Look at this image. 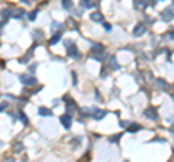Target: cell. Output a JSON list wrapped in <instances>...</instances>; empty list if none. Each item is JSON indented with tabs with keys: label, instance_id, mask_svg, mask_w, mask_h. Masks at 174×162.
Masks as SVG:
<instances>
[{
	"label": "cell",
	"instance_id": "15",
	"mask_svg": "<svg viewBox=\"0 0 174 162\" xmlns=\"http://www.w3.org/2000/svg\"><path fill=\"white\" fill-rule=\"evenodd\" d=\"M35 16H36V10H35V12H32V13H31V16H29V18H31V19H35Z\"/></svg>",
	"mask_w": 174,
	"mask_h": 162
},
{
	"label": "cell",
	"instance_id": "12",
	"mask_svg": "<svg viewBox=\"0 0 174 162\" xmlns=\"http://www.w3.org/2000/svg\"><path fill=\"white\" fill-rule=\"evenodd\" d=\"M110 61H112V65H113V70H118V64H116V61H115V58H112Z\"/></svg>",
	"mask_w": 174,
	"mask_h": 162
},
{
	"label": "cell",
	"instance_id": "9",
	"mask_svg": "<svg viewBox=\"0 0 174 162\" xmlns=\"http://www.w3.org/2000/svg\"><path fill=\"white\" fill-rule=\"evenodd\" d=\"M63 4H64V7H67V9H70L71 7V0H63Z\"/></svg>",
	"mask_w": 174,
	"mask_h": 162
},
{
	"label": "cell",
	"instance_id": "7",
	"mask_svg": "<svg viewBox=\"0 0 174 162\" xmlns=\"http://www.w3.org/2000/svg\"><path fill=\"white\" fill-rule=\"evenodd\" d=\"M60 38H61V35H60V33H57V35H55L54 38H51V41H49V45H54V43H57Z\"/></svg>",
	"mask_w": 174,
	"mask_h": 162
},
{
	"label": "cell",
	"instance_id": "2",
	"mask_svg": "<svg viewBox=\"0 0 174 162\" xmlns=\"http://www.w3.org/2000/svg\"><path fill=\"white\" fill-rule=\"evenodd\" d=\"M22 83L23 84H29V86H32V84H35V78L33 77H28V76H22Z\"/></svg>",
	"mask_w": 174,
	"mask_h": 162
},
{
	"label": "cell",
	"instance_id": "1",
	"mask_svg": "<svg viewBox=\"0 0 174 162\" xmlns=\"http://www.w3.org/2000/svg\"><path fill=\"white\" fill-rule=\"evenodd\" d=\"M61 122H63L65 129H70V126H71V117H70L68 114H64V116L61 117Z\"/></svg>",
	"mask_w": 174,
	"mask_h": 162
},
{
	"label": "cell",
	"instance_id": "8",
	"mask_svg": "<svg viewBox=\"0 0 174 162\" xmlns=\"http://www.w3.org/2000/svg\"><path fill=\"white\" fill-rule=\"evenodd\" d=\"M152 113H154V108H148V110H147V111H145V114H147V116H148V117H151V119H154V117H155V116H154V114H152Z\"/></svg>",
	"mask_w": 174,
	"mask_h": 162
},
{
	"label": "cell",
	"instance_id": "4",
	"mask_svg": "<svg viewBox=\"0 0 174 162\" xmlns=\"http://www.w3.org/2000/svg\"><path fill=\"white\" fill-rule=\"evenodd\" d=\"M145 32V28H144V25H138L135 29H133V33L136 35V36H139V35H142V33Z\"/></svg>",
	"mask_w": 174,
	"mask_h": 162
},
{
	"label": "cell",
	"instance_id": "3",
	"mask_svg": "<svg viewBox=\"0 0 174 162\" xmlns=\"http://www.w3.org/2000/svg\"><path fill=\"white\" fill-rule=\"evenodd\" d=\"M68 56H71V58H77L78 56V52H77L76 46H70L68 48Z\"/></svg>",
	"mask_w": 174,
	"mask_h": 162
},
{
	"label": "cell",
	"instance_id": "13",
	"mask_svg": "<svg viewBox=\"0 0 174 162\" xmlns=\"http://www.w3.org/2000/svg\"><path fill=\"white\" fill-rule=\"evenodd\" d=\"M19 117H21V120L23 122V123H26V117L23 116V113H19Z\"/></svg>",
	"mask_w": 174,
	"mask_h": 162
},
{
	"label": "cell",
	"instance_id": "14",
	"mask_svg": "<svg viewBox=\"0 0 174 162\" xmlns=\"http://www.w3.org/2000/svg\"><path fill=\"white\" fill-rule=\"evenodd\" d=\"M139 129V126L138 125H133V128H129V132H133V130H138Z\"/></svg>",
	"mask_w": 174,
	"mask_h": 162
},
{
	"label": "cell",
	"instance_id": "6",
	"mask_svg": "<svg viewBox=\"0 0 174 162\" xmlns=\"http://www.w3.org/2000/svg\"><path fill=\"white\" fill-rule=\"evenodd\" d=\"M91 19L99 22V21H103V16H102L100 13H97V12H96V13H93V15H91Z\"/></svg>",
	"mask_w": 174,
	"mask_h": 162
},
{
	"label": "cell",
	"instance_id": "11",
	"mask_svg": "<svg viewBox=\"0 0 174 162\" xmlns=\"http://www.w3.org/2000/svg\"><path fill=\"white\" fill-rule=\"evenodd\" d=\"M105 114H106V111H99L97 114L94 116V119H102V117H105Z\"/></svg>",
	"mask_w": 174,
	"mask_h": 162
},
{
	"label": "cell",
	"instance_id": "10",
	"mask_svg": "<svg viewBox=\"0 0 174 162\" xmlns=\"http://www.w3.org/2000/svg\"><path fill=\"white\" fill-rule=\"evenodd\" d=\"M81 3H83V6H87V7H91L93 6V3L90 0H81Z\"/></svg>",
	"mask_w": 174,
	"mask_h": 162
},
{
	"label": "cell",
	"instance_id": "5",
	"mask_svg": "<svg viewBox=\"0 0 174 162\" xmlns=\"http://www.w3.org/2000/svg\"><path fill=\"white\" fill-rule=\"evenodd\" d=\"M39 114L41 116H51V110L46 107H41L39 108Z\"/></svg>",
	"mask_w": 174,
	"mask_h": 162
}]
</instances>
